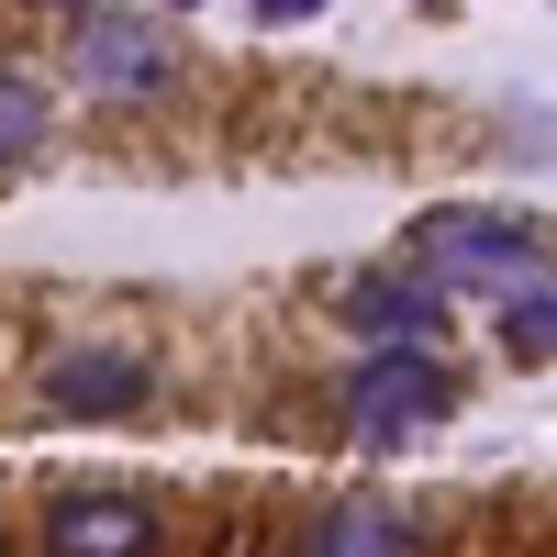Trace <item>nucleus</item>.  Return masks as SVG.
I'll return each mask as SVG.
<instances>
[{
  "label": "nucleus",
  "instance_id": "1",
  "mask_svg": "<svg viewBox=\"0 0 557 557\" xmlns=\"http://www.w3.org/2000/svg\"><path fill=\"white\" fill-rule=\"evenodd\" d=\"M546 257H557L546 223L491 212V201H446V212L412 223V268L446 278V290H502V301H513V290H535V278H546Z\"/></svg>",
  "mask_w": 557,
  "mask_h": 557
},
{
  "label": "nucleus",
  "instance_id": "2",
  "mask_svg": "<svg viewBox=\"0 0 557 557\" xmlns=\"http://www.w3.org/2000/svg\"><path fill=\"white\" fill-rule=\"evenodd\" d=\"M446 412H457V368L435 346H380L346 380V424L357 435H424V424H446Z\"/></svg>",
  "mask_w": 557,
  "mask_h": 557
},
{
  "label": "nucleus",
  "instance_id": "3",
  "mask_svg": "<svg viewBox=\"0 0 557 557\" xmlns=\"http://www.w3.org/2000/svg\"><path fill=\"white\" fill-rule=\"evenodd\" d=\"M34 401L67 412V424H123V412L157 401V357L146 346H57L34 368Z\"/></svg>",
  "mask_w": 557,
  "mask_h": 557
},
{
  "label": "nucleus",
  "instance_id": "4",
  "mask_svg": "<svg viewBox=\"0 0 557 557\" xmlns=\"http://www.w3.org/2000/svg\"><path fill=\"white\" fill-rule=\"evenodd\" d=\"M67 78L89 89V101H157V89L178 78V57H168V34H157L146 12H101V0H89V12H78V57H67Z\"/></svg>",
  "mask_w": 557,
  "mask_h": 557
},
{
  "label": "nucleus",
  "instance_id": "5",
  "mask_svg": "<svg viewBox=\"0 0 557 557\" xmlns=\"http://www.w3.org/2000/svg\"><path fill=\"white\" fill-rule=\"evenodd\" d=\"M157 546V502L134 491H57L45 502V557H146Z\"/></svg>",
  "mask_w": 557,
  "mask_h": 557
},
{
  "label": "nucleus",
  "instance_id": "6",
  "mask_svg": "<svg viewBox=\"0 0 557 557\" xmlns=\"http://www.w3.org/2000/svg\"><path fill=\"white\" fill-rule=\"evenodd\" d=\"M346 323L368 346H435L446 335V278H424V268H368L357 290H346Z\"/></svg>",
  "mask_w": 557,
  "mask_h": 557
},
{
  "label": "nucleus",
  "instance_id": "7",
  "mask_svg": "<svg viewBox=\"0 0 557 557\" xmlns=\"http://www.w3.org/2000/svg\"><path fill=\"white\" fill-rule=\"evenodd\" d=\"M301 557H424V535H412L391 502H323L301 524Z\"/></svg>",
  "mask_w": 557,
  "mask_h": 557
},
{
  "label": "nucleus",
  "instance_id": "8",
  "mask_svg": "<svg viewBox=\"0 0 557 557\" xmlns=\"http://www.w3.org/2000/svg\"><path fill=\"white\" fill-rule=\"evenodd\" d=\"M45 123H57V101H45L23 67H0V168H23V157L45 146Z\"/></svg>",
  "mask_w": 557,
  "mask_h": 557
},
{
  "label": "nucleus",
  "instance_id": "9",
  "mask_svg": "<svg viewBox=\"0 0 557 557\" xmlns=\"http://www.w3.org/2000/svg\"><path fill=\"white\" fill-rule=\"evenodd\" d=\"M502 346H513L524 368H546V357H557V290H546V278L502 301Z\"/></svg>",
  "mask_w": 557,
  "mask_h": 557
},
{
  "label": "nucleus",
  "instance_id": "10",
  "mask_svg": "<svg viewBox=\"0 0 557 557\" xmlns=\"http://www.w3.org/2000/svg\"><path fill=\"white\" fill-rule=\"evenodd\" d=\"M257 12V34H301V23H323V0H246Z\"/></svg>",
  "mask_w": 557,
  "mask_h": 557
},
{
  "label": "nucleus",
  "instance_id": "11",
  "mask_svg": "<svg viewBox=\"0 0 557 557\" xmlns=\"http://www.w3.org/2000/svg\"><path fill=\"white\" fill-rule=\"evenodd\" d=\"M168 12H201V0H168Z\"/></svg>",
  "mask_w": 557,
  "mask_h": 557
},
{
  "label": "nucleus",
  "instance_id": "12",
  "mask_svg": "<svg viewBox=\"0 0 557 557\" xmlns=\"http://www.w3.org/2000/svg\"><path fill=\"white\" fill-rule=\"evenodd\" d=\"M78 12H89V0H78Z\"/></svg>",
  "mask_w": 557,
  "mask_h": 557
}]
</instances>
